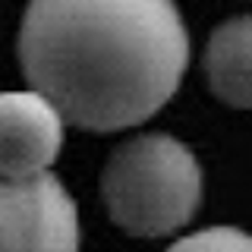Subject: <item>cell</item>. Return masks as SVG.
Listing matches in <instances>:
<instances>
[{
    "label": "cell",
    "instance_id": "cell-3",
    "mask_svg": "<svg viewBox=\"0 0 252 252\" xmlns=\"http://www.w3.org/2000/svg\"><path fill=\"white\" fill-rule=\"evenodd\" d=\"M79 211L51 170L0 177V252H79Z\"/></svg>",
    "mask_w": 252,
    "mask_h": 252
},
{
    "label": "cell",
    "instance_id": "cell-1",
    "mask_svg": "<svg viewBox=\"0 0 252 252\" xmlns=\"http://www.w3.org/2000/svg\"><path fill=\"white\" fill-rule=\"evenodd\" d=\"M19 63L66 123L117 132L177 94L189 32L173 0H29Z\"/></svg>",
    "mask_w": 252,
    "mask_h": 252
},
{
    "label": "cell",
    "instance_id": "cell-4",
    "mask_svg": "<svg viewBox=\"0 0 252 252\" xmlns=\"http://www.w3.org/2000/svg\"><path fill=\"white\" fill-rule=\"evenodd\" d=\"M63 117L41 92L0 94V177L47 173L63 148Z\"/></svg>",
    "mask_w": 252,
    "mask_h": 252
},
{
    "label": "cell",
    "instance_id": "cell-2",
    "mask_svg": "<svg viewBox=\"0 0 252 252\" xmlns=\"http://www.w3.org/2000/svg\"><path fill=\"white\" fill-rule=\"evenodd\" d=\"M101 195L114 224L129 236H167L195 218L202 167L167 132H145L107 158Z\"/></svg>",
    "mask_w": 252,
    "mask_h": 252
},
{
    "label": "cell",
    "instance_id": "cell-5",
    "mask_svg": "<svg viewBox=\"0 0 252 252\" xmlns=\"http://www.w3.org/2000/svg\"><path fill=\"white\" fill-rule=\"evenodd\" d=\"M205 76L218 101L252 110V16L227 19L205 47Z\"/></svg>",
    "mask_w": 252,
    "mask_h": 252
},
{
    "label": "cell",
    "instance_id": "cell-6",
    "mask_svg": "<svg viewBox=\"0 0 252 252\" xmlns=\"http://www.w3.org/2000/svg\"><path fill=\"white\" fill-rule=\"evenodd\" d=\"M167 252H252V233L240 227H205L177 240Z\"/></svg>",
    "mask_w": 252,
    "mask_h": 252
}]
</instances>
